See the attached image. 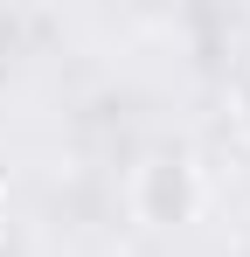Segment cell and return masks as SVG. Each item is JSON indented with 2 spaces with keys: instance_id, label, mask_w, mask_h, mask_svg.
<instances>
[{
  "instance_id": "obj_1",
  "label": "cell",
  "mask_w": 250,
  "mask_h": 257,
  "mask_svg": "<svg viewBox=\"0 0 250 257\" xmlns=\"http://www.w3.org/2000/svg\"><path fill=\"white\" fill-rule=\"evenodd\" d=\"M132 209H139V222H153V229L195 222L202 215V167L188 153H153L146 167L132 174Z\"/></svg>"
},
{
  "instance_id": "obj_2",
  "label": "cell",
  "mask_w": 250,
  "mask_h": 257,
  "mask_svg": "<svg viewBox=\"0 0 250 257\" xmlns=\"http://www.w3.org/2000/svg\"><path fill=\"white\" fill-rule=\"evenodd\" d=\"M236 125H243V139H250V70H243V84H236Z\"/></svg>"
},
{
  "instance_id": "obj_3",
  "label": "cell",
  "mask_w": 250,
  "mask_h": 257,
  "mask_svg": "<svg viewBox=\"0 0 250 257\" xmlns=\"http://www.w3.org/2000/svg\"><path fill=\"white\" fill-rule=\"evenodd\" d=\"M0 229H7V188H0Z\"/></svg>"
}]
</instances>
